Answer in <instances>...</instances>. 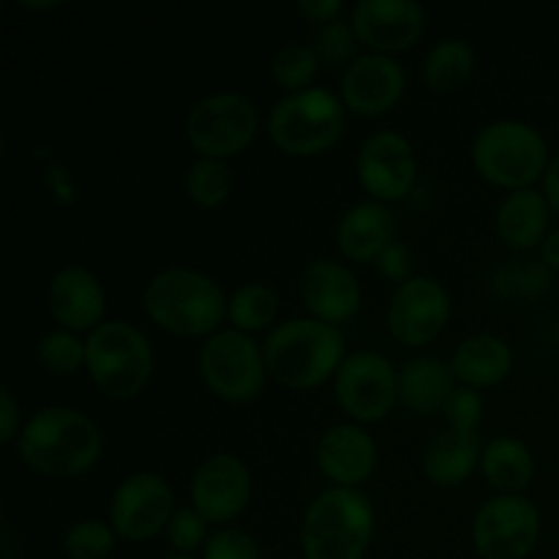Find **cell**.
<instances>
[{
	"instance_id": "obj_13",
	"label": "cell",
	"mask_w": 559,
	"mask_h": 559,
	"mask_svg": "<svg viewBox=\"0 0 559 559\" xmlns=\"http://www.w3.org/2000/svg\"><path fill=\"white\" fill-rule=\"evenodd\" d=\"M173 513V489L167 480L156 473H136L115 489L109 524L120 538L147 540L158 530H167Z\"/></svg>"
},
{
	"instance_id": "obj_21",
	"label": "cell",
	"mask_w": 559,
	"mask_h": 559,
	"mask_svg": "<svg viewBox=\"0 0 559 559\" xmlns=\"http://www.w3.org/2000/svg\"><path fill=\"white\" fill-rule=\"evenodd\" d=\"M396 218L382 202H358L338 222L336 240L344 257L355 262L380 260L382 251L393 243Z\"/></svg>"
},
{
	"instance_id": "obj_1",
	"label": "cell",
	"mask_w": 559,
	"mask_h": 559,
	"mask_svg": "<svg viewBox=\"0 0 559 559\" xmlns=\"http://www.w3.org/2000/svg\"><path fill=\"white\" fill-rule=\"evenodd\" d=\"M102 431L85 413L71 407H44L22 426L16 453L36 473L80 475L102 456Z\"/></svg>"
},
{
	"instance_id": "obj_34",
	"label": "cell",
	"mask_w": 559,
	"mask_h": 559,
	"mask_svg": "<svg viewBox=\"0 0 559 559\" xmlns=\"http://www.w3.org/2000/svg\"><path fill=\"white\" fill-rule=\"evenodd\" d=\"M207 533V522L202 519V513L197 508H178L173 513L167 524V538L169 544L175 546L178 551H194L197 546H202Z\"/></svg>"
},
{
	"instance_id": "obj_18",
	"label": "cell",
	"mask_w": 559,
	"mask_h": 559,
	"mask_svg": "<svg viewBox=\"0 0 559 559\" xmlns=\"http://www.w3.org/2000/svg\"><path fill=\"white\" fill-rule=\"evenodd\" d=\"M47 304L58 325L69 331H87L102 325L98 320L107 306V295L87 267L66 265L49 282Z\"/></svg>"
},
{
	"instance_id": "obj_15",
	"label": "cell",
	"mask_w": 559,
	"mask_h": 559,
	"mask_svg": "<svg viewBox=\"0 0 559 559\" xmlns=\"http://www.w3.org/2000/svg\"><path fill=\"white\" fill-rule=\"evenodd\" d=\"M251 478L246 464L233 453H216L197 467L191 478V502L205 522H229L246 508Z\"/></svg>"
},
{
	"instance_id": "obj_9",
	"label": "cell",
	"mask_w": 559,
	"mask_h": 559,
	"mask_svg": "<svg viewBox=\"0 0 559 559\" xmlns=\"http://www.w3.org/2000/svg\"><path fill=\"white\" fill-rule=\"evenodd\" d=\"M260 115L240 93H213L191 107L186 136L191 147L207 158H227L243 151L257 134Z\"/></svg>"
},
{
	"instance_id": "obj_11",
	"label": "cell",
	"mask_w": 559,
	"mask_h": 559,
	"mask_svg": "<svg viewBox=\"0 0 559 559\" xmlns=\"http://www.w3.org/2000/svg\"><path fill=\"white\" fill-rule=\"evenodd\" d=\"M336 396L360 424L382 420L399 399V371L380 353H353L336 371Z\"/></svg>"
},
{
	"instance_id": "obj_6",
	"label": "cell",
	"mask_w": 559,
	"mask_h": 559,
	"mask_svg": "<svg viewBox=\"0 0 559 559\" xmlns=\"http://www.w3.org/2000/svg\"><path fill=\"white\" fill-rule=\"evenodd\" d=\"M85 364L107 396L131 399L151 380L153 349L140 328L126 320H109L87 336Z\"/></svg>"
},
{
	"instance_id": "obj_12",
	"label": "cell",
	"mask_w": 559,
	"mask_h": 559,
	"mask_svg": "<svg viewBox=\"0 0 559 559\" xmlns=\"http://www.w3.org/2000/svg\"><path fill=\"white\" fill-rule=\"evenodd\" d=\"M451 317V298L445 287L429 276H413L399 284L388 304V331L396 342L424 347L435 342Z\"/></svg>"
},
{
	"instance_id": "obj_7",
	"label": "cell",
	"mask_w": 559,
	"mask_h": 559,
	"mask_svg": "<svg viewBox=\"0 0 559 559\" xmlns=\"http://www.w3.org/2000/svg\"><path fill=\"white\" fill-rule=\"evenodd\" d=\"M344 131V102L325 87L287 93L267 115V134L289 156H317Z\"/></svg>"
},
{
	"instance_id": "obj_30",
	"label": "cell",
	"mask_w": 559,
	"mask_h": 559,
	"mask_svg": "<svg viewBox=\"0 0 559 559\" xmlns=\"http://www.w3.org/2000/svg\"><path fill=\"white\" fill-rule=\"evenodd\" d=\"M317 66H320V55L314 52V47H306V44H287V47L278 49L273 55V80L278 87L289 93L306 91V85L311 82V76L317 74Z\"/></svg>"
},
{
	"instance_id": "obj_23",
	"label": "cell",
	"mask_w": 559,
	"mask_h": 559,
	"mask_svg": "<svg viewBox=\"0 0 559 559\" xmlns=\"http://www.w3.org/2000/svg\"><path fill=\"white\" fill-rule=\"evenodd\" d=\"M451 364L440 358H415L399 369V399L418 415H431L445 407L456 391Z\"/></svg>"
},
{
	"instance_id": "obj_38",
	"label": "cell",
	"mask_w": 559,
	"mask_h": 559,
	"mask_svg": "<svg viewBox=\"0 0 559 559\" xmlns=\"http://www.w3.org/2000/svg\"><path fill=\"white\" fill-rule=\"evenodd\" d=\"M342 11V0H298V14H304L311 22H333Z\"/></svg>"
},
{
	"instance_id": "obj_27",
	"label": "cell",
	"mask_w": 559,
	"mask_h": 559,
	"mask_svg": "<svg viewBox=\"0 0 559 559\" xmlns=\"http://www.w3.org/2000/svg\"><path fill=\"white\" fill-rule=\"evenodd\" d=\"M475 69V49L464 38H442L429 49L424 60L426 85L437 93L453 91L462 85Z\"/></svg>"
},
{
	"instance_id": "obj_4",
	"label": "cell",
	"mask_w": 559,
	"mask_h": 559,
	"mask_svg": "<svg viewBox=\"0 0 559 559\" xmlns=\"http://www.w3.org/2000/svg\"><path fill=\"white\" fill-rule=\"evenodd\" d=\"M145 311L167 333L197 338L207 333L213 336L227 304L211 276L194 267H167L145 287Z\"/></svg>"
},
{
	"instance_id": "obj_42",
	"label": "cell",
	"mask_w": 559,
	"mask_h": 559,
	"mask_svg": "<svg viewBox=\"0 0 559 559\" xmlns=\"http://www.w3.org/2000/svg\"><path fill=\"white\" fill-rule=\"evenodd\" d=\"M167 559H194V557H189V555H178V557H167Z\"/></svg>"
},
{
	"instance_id": "obj_41",
	"label": "cell",
	"mask_w": 559,
	"mask_h": 559,
	"mask_svg": "<svg viewBox=\"0 0 559 559\" xmlns=\"http://www.w3.org/2000/svg\"><path fill=\"white\" fill-rule=\"evenodd\" d=\"M544 260H546V265H551V267H557L559 271V229L557 233H549L546 235V240H544Z\"/></svg>"
},
{
	"instance_id": "obj_39",
	"label": "cell",
	"mask_w": 559,
	"mask_h": 559,
	"mask_svg": "<svg viewBox=\"0 0 559 559\" xmlns=\"http://www.w3.org/2000/svg\"><path fill=\"white\" fill-rule=\"evenodd\" d=\"M0 442H11L16 437V424H20V409H16L14 396H11L9 388L0 391Z\"/></svg>"
},
{
	"instance_id": "obj_10",
	"label": "cell",
	"mask_w": 559,
	"mask_h": 559,
	"mask_svg": "<svg viewBox=\"0 0 559 559\" xmlns=\"http://www.w3.org/2000/svg\"><path fill=\"white\" fill-rule=\"evenodd\" d=\"M540 535V513L522 495H497L480 506L473 544L484 559H524Z\"/></svg>"
},
{
	"instance_id": "obj_28",
	"label": "cell",
	"mask_w": 559,
	"mask_h": 559,
	"mask_svg": "<svg viewBox=\"0 0 559 559\" xmlns=\"http://www.w3.org/2000/svg\"><path fill=\"white\" fill-rule=\"evenodd\" d=\"M276 293L262 282H249L243 284V287H238L227 304L229 320H233V325L243 333H254L267 328L276 320Z\"/></svg>"
},
{
	"instance_id": "obj_19",
	"label": "cell",
	"mask_w": 559,
	"mask_h": 559,
	"mask_svg": "<svg viewBox=\"0 0 559 559\" xmlns=\"http://www.w3.org/2000/svg\"><path fill=\"white\" fill-rule=\"evenodd\" d=\"M300 298L317 320L344 322L360 306L358 278L342 262L317 260L300 276Z\"/></svg>"
},
{
	"instance_id": "obj_25",
	"label": "cell",
	"mask_w": 559,
	"mask_h": 559,
	"mask_svg": "<svg viewBox=\"0 0 559 559\" xmlns=\"http://www.w3.org/2000/svg\"><path fill=\"white\" fill-rule=\"evenodd\" d=\"M549 200L535 189H519L502 200L497 211V233L513 249H533L546 240Z\"/></svg>"
},
{
	"instance_id": "obj_16",
	"label": "cell",
	"mask_w": 559,
	"mask_h": 559,
	"mask_svg": "<svg viewBox=\"0 0 559 559\" xmlns=\"http://www.w3.org/2000/svg\"><path fill=\"white\" fill-rule=\"evenodd\" d=\"M426 11L415 0H360L353 11L355 36L380 55L413 47L424 33Z\"/></svg>"
},
{
	"instance_id": "obj_36",
	"label": "cell",
	"mask_w": 559,
	"mask_h": 559,
	"mask_svg": "<svg viewBox=\"0 0 559 559\" xmlns=\"http://www.w3.org/2000/svg\"><path fill=\"white\" fill-rule=\"evenodd\" d=\"M448 426L453 429H478L484 418V399L475 388H456L442 407Z\"/></svg>"
},
{
	"instance_id": "obj_32",
	"label": "cell",
	"mask_w": 559,
	"mask_h": 559,
	"mask_svg": "<svg viewBox=\"0 0 559 559\" xmlns=\"http://www.w3.org/2000/svg\"><path fill=\"white\" fill-rule=\"evenodd\" d=\"M63 549L71 559H104L115 549V530L98 519H82L69 527Z\"/></svg>"
},
{
	"instance_id": "obj_2",
	"label": "cell",
	"mask_w": 559,
	"mask_h": 559,
	"mask_svg": "<svg viewBox=\"0 0 559 559\" xmlns=\"http://www.w3.org/2000/svg\"><path fill=\"white\" fill-rule=\"evenodd\" d=\"M265 366L289 388H314L336 374L344 364V336L322 320H289L265 338Z\"/></svg>"
},
{
	"instance_id": "obj_24",
	"label": "cell",
	"mask_w": 559,
	"mask_h": 559,
	"mask_svg": "<svg viewBox=\"0 0 559 559\" xmlns=\"http://www.w3.org/2000/svg\"><path fill=\"white\" fill-rule=\"evenodd\" d=\"M513 366L511 347L495 333H475L453 353L451 369L467 388H489L508 377Z\"/></svg>"
},
{
	"instance_id": "obj_22",
	"label": "cell",
	"mask_w": 559,
	"mask_h": 559,
	"mask_svg": "<svg viewBox=\"0 0 559 559\" xmlns=\"http://www.w3.org/2000/svg\"><path fill=\"white\" fill-rule=\"evenodd\" d=\"M480 453L478 429H453L448 426L431 437L424 451V473L437 486H459L473 475Z\"/></svg>"
},
{
	"instance_id": "obj_8",
	"label": "cell",
	"mask_w": 559,
	"mask_h": 559,
	"mask_svg": "<svg viewBox=\"0 0 559 559\" xmlns=\"http://www.w3.org/2000/svg\"><path fill=\"white\" fill-rule=\"evenodd\" d=\"M200 371L207 388L224 402H251L265 385V355L238 328L216 331L200 349Z\"/></svg>"
},
{
	"instance_id": "obj_17",
	"label": "cell",
	"mask_w": 559,
	"mask_h": 559,
	"mask_svg": "<svg viewBox=\"0 0 559 559\" xmlns=\"http://www.w3.org/2000/svg\"><path fill=\"white\" fill-rule=\"evenodd\" d=\"M407 76L391 55H360L342 76V98L353 112L382 115L402 98Z\"/></svg>"
},
{
	"instance_id": "obj_40",
	"label": "cell",
	"mask_w": 559,
	"mask_h": 559,
	"mask_svg": "<svg viewBox=\"0 0 559 559\" xmlns=\"http://www.w3.org/2000/svg\"><path fill=\"white\" fill-rule=\"evenodd\" d=\"M544 194L549 205L559 213V153L549 162V169L544 175Z\"/></svg>"
},
{
	"instance_id": "obj_14",
	"label": "cell",
	"mask_w": 559,
	"mask_h": 559,
	"mask_svg": "<svg viewBox=\"0 0 559 559\" xmlns=\"http://www.w3.org/2000/svg\"><path fill=\"white\" fill-rule=\"evenodd\" d=\"M415 151L399 131H377L358 151V175L364 189L377 200H402L415 183Z\"/></svg>"
},
{
	"instance_id": "obj_5",
	"label": "cell",
	"mask_w": 559,
	"mask_h": 559,
	"mask_svg": "<svg viewBox=\"0 0 559 559\" xmlns=\"http://www.w3.org/2000/svg\"><path fill=\"white\" fill-rule=\"evenodd\" d=\"M475 169L486 180L506 189H530L549 169L546 140L524 120H495L484 126L473 142Z\"/></svg>"
},
{
	"instance_id": "obj_31",
	"label": "cell",
	"mask_w": 559,
	"mask_h": 559,
	"mask_svg": "<svg viewBox=\"0 0 559 559\" xmlns=\"http://www.w3.org/2000/svg\"><path fill=\"white\" fill-rule=\"evenodd\" d=\"M36 358L49 374H74L85 364V342H80L71 331H52L38 342Z\"/></svg>"
},
{
	"instance_id": "obj_37",
	"label": "cell",
	"mask_w": 559,
	"mask_h": 559,
	"mask_svg": "<svg viewBox=\"0 0 559 559\" xmlns=\"http://www.w3.org/2000/svg\"><path fill=\"white\" fill-rule=\"evenodd\" d=\"M377 265H380V271L385 273L388 278H393V282H409V273H413V254H409V249L404 243H399V240H393L391 246H388L385 251L380 254V260H377Z\"/></svg>"
},
{
	"instance_id": "obj_20",
	"label": "cell",
	"mask_w": 559,
	"mask_h": 559,
	"mask_svg": "<svg viewBox=\"0 0 559 559\" xmlns=\"http://www.w3.org/2000/svg\"><path fill=\"white\" fill-rule=\"evenodd\" d=\"M317 464L338 486L355 489L377 467V445L364 429L353 424H338L322 435L317 445Z\"/></svg>"
},
{
	"instance_id": "obj_26",
	"label": "cell",
	"mask_w": 559,
	"mask_h": 559,
	"mask_svg": "<svg viewBox=\"0 0 559 559\" xmlns=\"http://www.w3.org/2000/svg\"><path fill=\"white\" fill-rule=\"evenodd\" d=\"M480 467L489 484L502 495H519L530 486L535 473V462L530 448L516 437H497L484 448Z\"/></svg>"
},
{
	"instance_id": "obj_29",
	"label": "cell",
	"mask_w": 559,
	"mask_h": 559,
	"mask_svg": "<svg viewBox=\"0 0 559 559\" xmlns=\"http://www.w3.org/2000/svg\"><path fill=\"white\" fill-rule=\"evenodd\" d=\"M186 191L202 207H218L233 191V169L224 158H197L186 173Z\"/></svg>"
},
{
	"instance_id": "obj_33",
	"label": "cell",
	"mask_w": 559,
	"mask_h": 559,
	"mask_svg": "<svg viewBox=\"0 0 559 559\" xmlns=\"http://www.w3.org/2000/svg\"><path fill=\"white\" fill-rule=\"evenodd\" d=\"M314 52L331 66H344L355 52V31L344 20L325 22L314 33Z\"/></svg>"
},
{
	"instance_id": "obj_3",
	"label": "cell",
	"mask_w": 559,
	"mask_h": 559,
	"mask_svg": "<svg viewBox=\"0 0 559 559\" xmlns=\"http://www.w3.org/2000/svg\"><path fill=\"white\" fill-rule=\"evenodd\" d=\"M374 535V506L349 486H333L309 506L300 530L306 559H364Z\"/></svg>"
},
{
	"instance_id": "obj_35",
	"label": "cell",
	"mask_w": 559,
	"mask_h": 559,
	"mask_svg": "<svg viewBox=\"0 0 559 559\" xmlns=\"http://www.w3.org/2000/svg\"><path fill=\"white\" fill-rule=\"evenodd\" d=\"M205 559H260V546L243 530H218L207 538Z\"/></svg>"
}]
</instances>
